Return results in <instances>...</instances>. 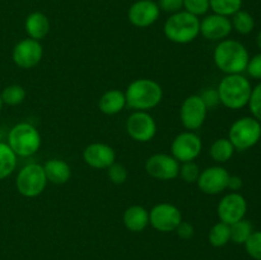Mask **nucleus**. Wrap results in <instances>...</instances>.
Wrapping results in <instances>:
<instances>
[{
  "label": "nucleus",
  "instance_id": "obj_1",
  "mask_svg": "<svg viewBox=\"0 0 261 260\" xmlns=\"http://www.w3.org/2000/svg\"><path fill=\"white\" fill-rule=\"evenodd\" d=\"M214 64L217 68L228 74H244L250 60L246 46L237 40L226 38L219 41L213 53Z\"/></svg>",
  "mask_w": 261,
  "mask_h": 260
},
{
  "label": "nucleus",
  "instance_id": "obj_2",
  "mask_svg": "<svg viewBox=\"0 0 261 260\" xmlns=\"http://www.w3.org/2000/svg\"><path fill=\"white\" fill-rule=\"evenodd\" d=\"M125 98L126 106L134 111H149L162 102L163 89L153 79L139 78L127 86Z\"/></svg>",
  "mask_w": 261,
  "mask_h": 260
},
{
  "label": "nucleus",
  "instance_id": "obj_3",
  "mask_svg": "<svg viewBox=\"0 0 261 260\" xmlns=\"http://www.w3.org/2000/svg\"><path fill=\"white\" fill-rule=\"evenodd\" d=\"M217 91L224 107L229 110H241L249 103L252 86L244 74H228L219 82Z\"/></svg>",
  "mask_w": 261,
  "mask_h": 260
},
{
  "label": "nucleus",
  "instance_id": "obj_4",
  "mask_svg": "<svg viewBox=\"0 0 261 260\" xmlns=\"http://www.w3.org/2000/svg\"><path fill=\"white\" fill-rule=\"evenodd\" d=\"M163 33L173 43L186 45L193 42L200 35V18L186 10L170 14L163 24Z\"/></svg>",
  "mask_w": 261,
  "mask_h": 260
},
{
  "label": "nucleus",
  "instance_id": "obj_5",
  "mask_svg": "<svg viewBox=\"0 0 261 260\" xmlns=\"http://www.w3.org/2000/svg\"><path fill=\"white\" fill-rule=\"evenodd\" d=\"M7 143L17 157H31L41 148V134L31 122H18L8 133Z\"/></svg>",
  "mask_w": 261,
  "mask_h": 260
},
{
  "label": "nucleus",
  "instance_id": "obj_6",
  "mask_svg": "<svg viewBox=\"0 0 261 260\" xmlns=\"http://www.w3.org/2000/svg\"><path fill=\"white\" fill-rule=\"evenodd\" d=\"M228 139L240 152L255 147L261 139V122L252 116L240 117L229 127Z\"/></svg>",
  "mask_w": 261,
  "mask_h": 260
},
{
  "label": "nucleus",
  "instance_id": "obj_7",
  "mask_svg": "<svg viewBox=\"0 0 261 260\" xmlns=\"http://www.w3.org/2000/svg\"><path fill=\"white\" fill-rule=\"evenodd\" d=\"M48 181L43 166L40 163H28L18 171L15 188L24 198H37L45 191Z\"/></svg>",
  "mask_w": 261,
  "mask_h": 260
},
{
  "label": "nucleus",
  "instance_id": "obj_8",
  "mask_svg": "<svg viewBox=\"0 0 261 260\" xmlns=\"http://www.w3.org/2000/svg\"><path fill=\"white\" fill-rule=\"evenodd\" d=\"M203 150L201 138L195 132H181L171 143V154L180 163L195 161Z\"/></svg>",
  "mask_w": 261,
  "mask_h": 260
},
{
  "label": "nucleus",
  "instance_id": "obj_9",
  "mask_svg": "<svg viewBox=\"0 0 261 260\" xmlns=\"http://www.w3.org/2000/svg\"><path fill=\"white\" fill-rule=\"evenodd\" d=\"M181 222L182 213L171 203H158L149 211V224L163 233L175 232Z\"/></svg>",
  "mask_w": 261,
  "mask_h": 260
},
{
  "label": "nucleus",
  "instance_id": "obj_10",
  "mask_svg": "<svg viewBox=\"0 0 261 260\" xmlns=\"http://www.w3.org/2000/svg\"><path fill=\"white\" fill-rule=\"evenodd\" d=\"M126 132L135 142L148 143L157 134V122L148 111H134L126 120Z\"/></svg>",
  "mask_w": 261,
  "mask_h": 260
},
{
  "label": "nucleus",
  "instance_id": "obj_11",
  "mask_svg": "<svg viewBox=\"0 0 261 260\" xmlns=\"http://www.w3.org/2000/svg\"><path fill=\"white\" fill-rule=\"evenodd\" d=\"M181 163L167 153H155L145 161V171L150 177L160 181H171L178 177Z\"/></svg>",
  "mask_w": 261,
  "mask_h": 260
},
{
  "label": "nucleus",
  "instance_id": "obj_12",
  "mask_svg": "<svg viewBox=\"0 0 261 260\" xmlns=\"http://www.w3.org/2000/svg\"><path fill=\"white\" fill-rule=\"evenodd\" d=\"M206 114H208V109L199 94H191L186 97L181 103L180 120L186 130L195 132L200 129L205 122Z\"/></svg>",
  "mask_w": 261,
  "mask_h": 260
},
{
  "label": "nucleus",
  "instance_id": "obj_13",
  "mask_svg": "<svg viewBox=\"0 0 261 260\" xmlns=\"http://www.w3.org/2000/svg\"><path fill=\"white\" fill-rule=\"evenodd\" d=\"M43 56V47L41 41L33 38H23L13 47L12 59L20 69H32L41 63Z\"/></svg>",
  "mask_w": 261,
  "mask_h": 260
},
{
  "label": "nucleus",
  "instance_id": "obj_14",
  "mask_svg": "<svg viewBox=\"0 0 261 260\" xmlns=\"http://www.w3.org/2000/svg\"><path fill=\"white\" fill-rule=\"evenodd\" d=\"M247 213V201L242 194L231 191L219 200L217 214L219 221L227 224H233L245 218Z\"/></svg>",
  "mask_w": 261,
  "mask_h": 260
},
{
  "label": "nucleus",
  "instance_id": "obj_15",
  "mask_svg": "<svg viewBox=\"0 0 261 260\" xmlns=\"http://www.w3.org/2000/svg\"><path fill=\"white\" fill-rule=\"evenodd\" d=\"M229 172L221 165L211 166L200 172L196 185L201 193L206 195H218L227 190L229 180Z\"/></svg>",
  "mask_w": 261,
  "mask_h": 260
},
{
  "label": "nucleus",
  "instance_id": "obj_16",
  "mask_svg": "<svg viewBox=\"0 0 261 260\" xmlns=\"http://www.w3.org/2000/svg\"><path fill=\"white\" fill-rule=\"evenodd\" d=\"M160 15V7L153 0H137L127 10V19L138 28L150 27L157 22Z\"/></svg>",
  "mask_w": 261,
  "mask_h": 260
},
{
  "label": "nucleus",
  "instance_id": "obj_17",
  "mask_svg": "<svg viewBox=\"0 0 261 260\" xmlns=\"http://www.w3.org/2000/svg\"><path fill=\"white\" fill-rule=\"evenodd\" d=\"M83 160L89 167L97 170H107L116 162V152L106 143L94 142L87 145L83 150Z\"/></svg>",
  "mask_w": 261,
  "mask_h": 260
},
{
  "label": "nucleus",
  "instance_id": "obj_18",
  "mask_svg": "<svg viewBox=\"0 0 261 260\" xmlns=\"http://www.w3.org/2000/svg\"><path fill=\"white\" fill-rule=\"evenodd\" d=\"M232 31L233 30H232L231 18L228 17L212 13L200 19V35L209 41L219 42L226 40Z\"/></svg>",
  "mask_w": 261,
  "mask_h": 260
},
{
  "label": "nucleus",
  "instance_id": "obj_19",
  "mask_svg": "<svg viewBox=\"0 0 261 260\" xmlns=\"http://www.w3.org/2000/svg\"><path fill=\"white\" fill-rule=\"evenodd\" d=\"M122 222L127 231L130 232H142L149 226V211L143 205H130L125 209Z\"/></svg>",
  "mask_w": 261,
  "mask_h": 260
},
{
  "label": "nucleus",
  "instance_id": "obj_20",
  "mask_svg": "<svg viewBox=\"0 0 261 260\" xmlns=\"http://www.w3.org/2000/svg\"><path fill=\"white\" fill-rule=\"evenodd\" d=\"M50 28V20L47 15L43 14L42 12H32L27 15L24 20L25 33L28 37L36 41H41L47 37Z\"/></svg>",
  "mask_w": 261,
  "mask_h": 260
},
{
  "label": "nucleus",
  "instance_id": "obj_21",
  "mask_svg": "<svg viewBox=\"0 0 261 260\" xmlns=\"http://www.w3.org/2000/svg\"><path fill=\"white\" fill-rule=\"evenodd\" d=\"M42 166L48 183L54 184V185H63L70 180L71 168L66 161L51 158V160L46 161Z\"/></svg>",
  "mask_w": 261,
  "mask_h": 260
},
{
  "label": "nucleus",
  "instance_id": "obj_22",
  "mask_svg": "<svg viewBox=\"0 0 261 260\" xmlns=\"http://www.w3.org/2000/svg\"><path fill=\"white\" fill-rule=\"evenodd\" d=\"M99 111L105 115H117L126 107V98H125V92L120 89L112 88L105 92L98 101Z\"/></svg>",
  "mask_w": 261,
  "mask_h": 260
},
{
  "label": "nucleus",
  "instance_id": "obj_23",
  "mask_svg": "<svg viewBox=\"0 0 261 260\" xmlns=\"http://www.w3.org/2000/svg\"><path fill=\"white\" fill-rule=\"evenodd\" d=\"M234 152H236V149L229 142L228 138H218L212 143L211 148H209V155L218 165L228 162L233 157Z\"/></svg>",
  "mask_w": 261,
  "mask_h": 260
},
{
  "label": "nucleus",
  "instance_id": "obj_24",
  "mask_svg": "<svg viewBox=\"0 0 261 260\" xmlns=\"http://www.w3.org/2000/svg\"><path fill=\"white\" fill-rule=\"evenodd\" d=\"M18 157L8 143L0 142V181L9 177L17 168Z\"/></svg>",
  "mask_w": 261,
  "mask_h": 260
},
{
  "label": "nucleus",
  "instance_id": "obj_25",
  "mask_svg": "<svg viewBox=\"0 0 261 260\" xmlns=\"http://www.w3.org/2000/svg\"><path fill=\"white\" fill-rule=\"evenodd\" d=\"M209 244L213 247H223L231 241V227L223 222H217L212 226L208 233Z\"/></svg>",
  "mask_w": 261,
  "mask_h": 260
},
{
  "label": "nucleus",
  "instance_id": "obj_26",
  "mask_svg": "<svg viewBox=\"0 0 261 260\" xmlns=\"http://www.w3.org/2000/svg\"><path fill=\"white\" fill-rule=\"evenodd\" d=\"M232 30L239 35H250L255 28V19L247 10H239L231 17Z\"/></svg>",
  "mask_w": 261,
  "mask_h": 260
},
{
  "label": "nucleus",
  "instance_id": "obj_27",
  "mask_svg": "<svg viewBox=\"0 0 261 260\" xmlns=\"http://www.w3.org/2000/svg\"><path fill=\"white\" fill-rule=\"evenodd\" d=\"M242 4L244 0H209L212 12L228 18L241 10Z\"/></svg>",
  "mask_w": 261,
  "mask_h": 260
},
{
  "label": "nucleus",
  "instance_id": "obj_28",
  "mask_svg": "<svg viewBox=\"0 0 261 260\" xmlns=\"http://www.w3.org/2000/svg\"><path fill=\"white\" fill-rule=\"evenodd\" d=\"M3 99V103L8 105V106H18V105L23 103L27 96L24 87L19 86V84H10V86L5 87L3 92L0 93Z\"/></svg>",
  "mask_w": 261,
  "mask_h": 260
},
{
  "label": "nucleus",
  "instance_id": "obj_29",
  "mask_svg": "<svg viewBox=\"0 0 261 260\" xmlns=\"http://www.w3.org/2000/svg\"><path fill=\"white\" fill-rule=\"evenodd\" d=\"M229 227H231V241L237 245H244L254 232L251 222L247 221L246 218L231 224Z\"/></svg>",
  "mask_w": 261,
  "mask_h": 260
},
{
  "label": "nucleus",
  "instance_id": "obj_30",
  "mask_svg": "<svg viewBox=\"0 0 261 260\" xmlns=\"http://www.w3.org/2000/svg\"><path fill=\"white\" fill-rule=\"evenodd\" d=\"M200 172L201 170L198 166V163L191 161V162L181 163L178 176H180L186 184H196L199 176H200Z\"/></svg>",
  "mask_w": 261,
  "mask_h": 260
},
{
  "label": "nucleus",
  "instance_id": "obj_31",
  "mask_svg": "<svg viewBox=\"0 0 261 260\" xmlns=\"http://www.w3.org/2000/svg\"><path fill=\"white\" fill-rule=\"evenodd\" d=\"M182 2L184 10L198 18H200L201 15H206V13L211 10L209 0H182Z\"/></svg>",
  "mask_w": 261,
  "mask_h": 260
},
{
  "label": "nucleus",
  "instance_id": "obj_32",
  "mask_svg": "<svg viewBox=\"0 0 261 260\" xmlns=\"http://www.w3.org/2000/svg\"><path fill=\"white\" fill-rule=\"evenodd\" d=\"M245 250L254 260H261V231H254L244 244Z\"/></svg>",
  "mask_w": 261,
  "mask_h": 260
},
{
  "label": "nucleus",
  "instance_id": "obj_33",
  "mask_svg": "<svg viewBox=\"0 0 261 260\" xmlns=\"http://www.w3.org/2000/svg\"><path fill=\"white\" fill-rule=\"evenodd\" d=\"M107 177L115 185H122V184L126 183L127 177H129V172H127L126 167L124 165L115 162L114 165L107 168Z\"/></svg>",
  "mask_w": 261,
  "mask_h": 260
},
{
  "label": "nucleus",
  "instance_id": "obj_34",
  "mask_svg": "<svg viewBox=\"0 0 261 260\" xmlns=\"http://www.w3.org/2000/svg\"><path fill=\"white\" fill-rule=\"evenodd\" d=\"M249 106L251 116L261 122V81L255 87H252L251 96L249 99Z\"/></svg>",
  "mask_w": 261,
  "mask_h": 260
},
{
  "label": "nucleus",
  "instance_id": "obj_35",
  "mask_svg": "<svg viewBox=\"0 0 261 260\" xmlns=\"http://www.w3.org/2000/svg\"><path fill=\"white\" fill-rule=\"evenodd\" d=\"M203 99V102L205 103L206 109H214V107L218 106L221 103V99H219V94L217 88H204L201 91V93L199 94Z\"/></svg>",
  "mask_w": 261,
  "mask_h": 260
},
{
  "label": "nucleus",
  "instance_id": "obj_36",
  "mask_svg": "<svg viewBox=\"0 0 261 260\" xmlns=\"http://www.w3.org/2000/svg\"><path fill=\"white\" fill-rule=\"evenodd\" d=\"M246 73L252 79H256L259 82L261 81V53L250 58L246 66Z\"/></svg>",
  "mask_w": 261,
  "mask_h": 260
},
{
  "label": "nucleus",
  "instance_id": "obj_37",
  "mask_svg": "<svg viewBox=\"0 0 261 260\" xmlns=\"http://www.w3.org/2000/svg\"><path fill=\"white\" fill-rule=\"evenodd\" d=\"M157 4L162 12L168 13V14H175L184 10L182 0H158Z\"/></svg>",
  "mask_w": 261,
  "mask_h": 260
},
{
  "label": "nucleus",
  "instance_id": "obj_38",
  "mask_svg": "<svg viewBox=\"0 0 261 260\" xmlns=\"http://www.w3.org/2000/svg\"><path fill=\"white\" fill-rule=\"evenodd\" d=\"M176 235L180 237L181 240H190L191 237L194 236V227L193 224H190L189 222L182 221L180 224L177 226V228L175 229Z\"/></svg>",
  "mask_w": 261,
  "mask_h": 260
},
{
  "label": "nucleus",
  "instance_id": "obj_39",
  "mask_svg": "<svg viewBox=\"0 0 261 260\" xmlns=\"http://www.w3.org/2000/svg\"><path fill=\"white\" fill-rule=\"evenodd\" d=\"M242 185H244V181L240 176H229V180H228V186L227 189H229L231 191H236L239 193L240 190L242 189Z\"/></svg>",
  "mask_w": 261,
  "mask_h": 260
},
{
  "label": "nucleus",
  "instance_id": "obj_40",
  "mask_svg": "<svg viewBox=\"0 0 261 260\" xmlns=\"http://www.w3.org/2000/svg\"><path fill=\"white\" fill-rule=\"evenodd\" d=\"M256 45L257 47H259V50L261 51V30L259 31V33H257L256 36Z\"/></svg>",
  "mask_w": 261,
  "mask_h": 260
},
{
  "label": "nucleus",
  "instance_id": "obj_41",
  "mask_svg": "<svg viewBox=\"0 0 261 260\" xmlns=\"http://www.w3.org/2000/svg\"><path fill=\"white\" fill-rule=\"evenodd\" d=\"M3 99H2V96H0V112H2V109H3Z\"/></svg>",
  "mask_w": 261,
  "mask_h": 260
}]
</instances>
